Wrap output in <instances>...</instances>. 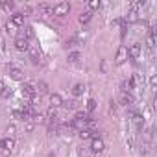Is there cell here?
I'll return each mask as SVG.
<instances>
[{"label":"cell","instance_id":"obj_1","mask_svg":"<svg viewBox=\"0 0 157 157\" xmlns=\"http://www.w3.org/2000/svg\"><path fill=\"white\" fill-rule=\"evenodd\" d=\"M68 11H70V4L68 2H59L57 6H54V15H57V17H65Z\"/></svg>","mask_w":157,"mask_h":157},{"label":"cell","instance_id":"obj_2","mask_svg":"<svg viewBox=\"0 0 157 157\" xmlns=\"http://www.w3.org/2000/svg\"><path fill=\"white\" fill-rule=\"evenodd\" d=\"M104 140L100 139V137H96V139H93L91 140V150L94 151V153H100V151H104Z\"/></svg>","mask_w":157,"mask_h":157},{"label":"cell","instance_id":"obj_3","mask_svg":"<svg viewBox=\"0 0 157 157\" xmlns=\"http://www.w3.org/2000/svg\"><path fill=\"white\" fill-rule=\"evenodd\" d=\"M126 59H128V48H126V46H120V48L117 50V59H115V61H117V65H122Z\"/></svg>","mask_w":157,"mask_h":157},{"label":"cell","instance_id":"obj_4","mask_svg":"<svg viewBox=\"0 0 157 157\" xmlns=\"http://www.w3.org/2000/svg\"><path fill=\"white\" fill-rule=\"evenodd\" d=\"M0 148H4V151H8V153H10V151L15 148V140H13V139H10V137H8V139H2V140H0Z\"/></svg>","mask_w":157,"mask_h":157},{"label":"cell","instance_id":"obj_5","mask_svg":"<svg viewBox=\"0 0 157 157\" xmlns=\"http://www.w3.org/2000/svg\"><path fill=\"white\" fill-rule=\"evenodd\" d=\"M15 48H17V50H21V52H26V50L30 48V44H28V41H26V39L17 37V39H15Z\"/></svg>","mask_w":157,"mask_h":157},{"label":"cell","instance_id":"obj_6","mask_svg":"<svg viewBox=\"0 0 157 157\" xmlns=\"http://www.w3.org/2000/svg\"><path fill=\"white\" fill-rule=\"evenodd\" d=\"M28 54H30V59H32L33 63H39V59H41V52H39L37 46H30V48H28Z\"/></svg>","mask_w":157,"mask_h":157},{"label":"cell","instance_id":"obj_7","mask_svg":"<svg viewBox=\"0 0 157 157\" xmlns=\"http://www.w3.org/2000/svg\"><path fill=\"white\" fill-rule=\"evenodd\" d=\"M120 104L126 105V107H131V105L135 104V100H133V96H131L129 93H122V96H120Z\"/></svg>","mask_w":157,"mask_h":157},{"label":"cell","instance_id":"obj_8","mask_svg":"<svg viewBox=\"0 0 157 157\" xmlns=\"http://www.w3.org/2000/svg\"><path fill=\"white\" fill-rule=\"evenodd\" d=\"M128 56H129V57H133V59H137V57L140 56V44H139V43L131 44V46H129V50H128Z\"/></svg>","mask_w":157,"mask_h":157},{"label":"cell","instance_id":"obj_9","mask_svg":"<svg viewBox=\"0 0 157 157\" xmlns=\"http://www.w3.org/2000/svg\"><path fill=\"white\" fill-rule=\"evenodd\" d=\"M22 91H24V94H30V96H35V94H37L35 83H32V82H26L24 87H22Z\"/></svg>","mask_w":157,"mask_h":157},{"label":"cell","instance_id":"obj_10","mask_svg":"<svg viewBox=\"0 0 157 157\" xmlns=\"http://www.w3.org/2000/svg\"><path fill=\"white\" fill-rule=\"evenodd\" d=\"M10 76L13 78V80H22V70L21 68H17V67H10Z\"/></svg>","mask_w":157,"mask_h":157},{"label":"cell","instance_id":"obj_11","mask_svg":"<svg viewBox=\"0 0 157 157\" xmlns=\"http://www.w3.org/2000/svg\"><path fill=\"white\" fill-rule=\"evenodd\" d=\"M11 22H13L15 26H22V24H24V15H22V13H15V15L11 17Z\"/></svg>","mask_w":157,"mask_h":157},{"label":"cell","instance_id":"obj_12","mask_svg":"<svg viewBox=\"0 0 157 157\" xmlns=\"http://www.w3.org/2000/svg\"><path fill=\"white\" fill-rule=\"evenodd\" d=\"M33 35H35L33 28H32V26H26V28H24V32H22V35H19V37H22V39H26V41H28V39H32Z\"/></svg>","mask_w":157,"mask_h":157},{"label":"cell","instance_id":"obj_13","mask_svg":"<svg viewBox=\"0 0 157 157\" xmlns=\"http://www.w3.org/2000/svg\"><path fill=\"white\" fill-rule=\"evenodd\" d=\"M50 104H52V107H59V105H63V98L59 94H52L50 96Z\"/></svg>","mask_w":157,"mask_h":157},{"label":"cell","instance_id":"obj_14","mask_svg":"<svg viewBox=\"0 0 157 157\" xmlns=\"http://www.w3.org/2000/svg\"><path fill=\"white\" fill-rule=\"evenodd\" d=\"M144 4H146L144 0H137V2H131V4H129V10H131V13H137V11H139V10L144 6Z\"/></svg>","mask_w":157,"mask_h":157},{"label":"cell","instance_id":"obj_15","mask_svg":"<svg viewBox=\"0 0 157 157\" xmlns=\"http://www.w3.org/2000/svg\"><path fill=\"white\" fill-rule=\"evenodd\" d=\"M83 91H85V85H82V83H76V85L72 87V94H74V96H82Z\"/></svg>","mask_w":157,"mask_h":157},{"label":"cell","instance_id":"obj_16","mask_svg":"<svg viewBox=\"0 0 157 157\" xmlns=\"http://www.w3.org/2000/svg\"><path fill=\"white\" fill-rule=\"evenodd\" d=\"M39 11H41L43 15H54V8L48 6V4H41V6H39Z\"/></svg>","mask_w":157,"mask_h":157},{"label":"cell","instance_id":"obj_17","mask_svg":"<svg viewBox=\"0 0 157 157\" xmlns=\"http://www.w3.org/2000/svg\"><path fill=\"white\" fill-rule=\"evenodd\" d=\"M133 124H135V126H137L139 129H142V126H144V117H142V115H137V113H135V115H133Z\"/></svg>","mask_w":157,"mask_h":157},{"label":"cell","instance_id":"obj_18","mask_svg":"<svg viewBox=\"0 0 157 157\" xmlns=\"http://www.w3.org/2000/svg\"><path fill=\"white\" fill-rule=\"evenodd\" d=\"M91 17H93V15H91V11H83L78 21H80V24H87V22L91 21Z\"/></svg>","mask_w":157,"mask_h":157},{"label":"cell","instance_id":"obj_19","mask_svg":"<svg viewBox=\"0 0 157 157\" xmlns=\"http://www.w3.org/2000/svg\"><path fill=\"white\" fill-rule=\"evenodd\" d=\"M80 59H82V54L80 52H70L68 54V63H78Z\"/></svg>","mask_w":157,"mask_h":157},{"label":"cell","instance_id":"obj_20","mask_svg":"<svg viewBox=\"0 0 157 157\" xmlns=\"http://www.w3.org/2000/svg\"><path fill=\"white\" fill-rule=\"evenodd\" d=\"M133 87H135V80H129V82H124V83H122V91H124V93H129Z\"/></svg>","mask_w":157,"mask_h":157},{"label":"cell","instance_id":"obj_21","mask_svg":"<svg viewBox=\"0 0 157 157\" xmlns=\"http://www.w3.org/2000/svg\"><path fill=\"white\" fill-rule=\"evenodd\" d=\"M74 120H85V122H87V120H91V118H89V115H87L85 111H78L76 117H74Z\"/></svg>","mask_w":157,"mask_h":157},{"label":"cell","instance_id":"obj_22","mask_svg":"<svg viewBox=\"0 0 157 157\" xmlns=\"http://www.w3.org/2000/svg\"><path fill=\"white\" fill-rule=\"evenodd\" d=\"M0 6H2L4 10H13V8H15V2H13V0H2V2H0Z\"/></svg>","mask_w":157,"mask_h":157},{"label":"cell","instance_id":"obj_23","mask_svg":"<svg viewBox=\"0 0 157 157\" xmlns=\"http://www.w3.org/2000/svg\"><path fill=\"white\" fill-rule=\"evenodd\" d=\"M35 89H37V93H46L48 91V85H46V82H39L35 85Z\"/></svg>","mask_w":157,"mask_h":157},{"label":"cell","instance_id":"obj_24","mask_svg":"<svg viewBox=\"0 0 157 157\" xmlns=\"http://www.w3.org/2000/svg\"><path fill=\"white\" fill-rule=\"evenodd\" d=\"M0 94H2V98H6V100H8V98H11V96H13V91H11V89H8V87H4L2 91H0Z\"/></svg>","mask_w":157,"mask_h":157},{"label":"cell","instance_id":"obj_25","mask_svg":"<svg viewBox=\"0 0 157 157\" xmlns=\"http://www.w3.org/2000/svg\"><path fill=\"white\" fill-rule=\"evenodd\" d=\"M153 44H155V32H153V30H150V35H148V46L151 48Z\"/></svg>","mask_w":157,"mask_h":157},{"label":"cell","instance_id":"obj_26","mask_svg":"<svg viewBox=\"0 0 157 157\" xmlns=\"http://www.w3.org/2000/svg\"><path fill=\"white\" fill-rule=\"evenodd\" d=\"M13 117H15V118H19V120H28V118H26V115H24L22 111H19V109H15V111H13Z\"/></svg>","mask_w":157,"mask_h":157},{"label":"cell","instance_id":"obj_27","mask_svg":"<svg viewBox=\"0 0 157 157\" xmlns=\"http://www.w3.org/2000/svg\"><path fill=\"white\" fill-rule=\"evenodd\" d=\"M151 137H153V129H151V128H148V129L144 131V140H146V142H150V140H151Z\"/></svg>","mask_w":157,"mask_h":157},{"label":"cell","instance_id":"obj_28","mask_svg":"<svg viewBox=\"0 0 157 157\" xmlns=\"http://www.w3.org/2000/svg\"><path fill=\"white\" fill-rule=\"evenodd\" d=\"M33 120H35L37 124H44V122H46V118H44L43 115H39V113H35V115H33Z\"/></svg>","mask_w":157,"mask_h":157},{"label":"cell","instance_id":"obj_29","mask_svg":"<svg viewBox=\"0 0 157 157\" xmlns=\"http://www.w3.org/2000/svg\"><path fill=\"white\" fill-rule=\"evenodd\" d=\"M6 28H8V32H10V33H15V32H17V26H15V24H13L11 21H10V22L6 24Z\"/></svg>","mask_w":157,"mask_h":157},{"label":"cell","instance_id":"obj_30","mask_svg":"<svg viewBox=\"0 0 157 157\" xmlns=\"http://www.w3.org/2000/svg\"><path fill=\"white\" fill-rule=\"evenodd\" d=\"M94 109H96V102L91 98V100L87 102V111H94Z\"/></svg>","mask_w":157,"mask_h":157},{"label":"cell","instance_id":"obj_31","mask_svg":"<svg viewBox=\"0 0 157 157\" xmlns=\"http://www.w3.org/2000/svg\"><path fill=\"white\" fill-rule=\"evenodd\" d=\"M89 8H91V10H98V8H100V0H91V2H89Z\"/></svg>","mask_w":157,"mask_h":157},{"label":"cell","instance_id":"obj_32","mask_svg":"<svg viewBox=\"0 0 157 157\" xmlns=\"http://www.w3.org/2000/svg\"><path fill=\"white\" fill-rule=\"evenodd\" d=\"M135 21H137V13H131V11H129V15H128V19H126V24H128V22H135Z\"/></svg>","mask_w":157,"mask_h":157},{"label":"cell","instance_id":"obj_33","mask_svg":"<svg viewBox=\"0 0 157 157\" xmlns=\"http://www.w3.org/2000/svg\"><path fill=\"white\" fill-rule=\"evenodd\" d=\"M109 113H111V115L117 113V102H113V100L109 102Z\"/></svg>","mask_w":157,"mask_h":157},{"label":"cell","instance_id":"obj_34","mask_svg":"<svg viewBox=\"0 0 157 157\" xmlns=\"http://www.w3.org/2000/svg\"><path fill=\"white\" fill-rule=\"evenodd\" d=\"M15 131H17V128H15L13 124H10V126L6 128V133H8V135H15Z\"/></svg>","mask_w":157,"mask_h":157},{"label":"cell","instance_id":"obj_35","mask_svg":"<svg viewBox=\"0 0 157 157\" xmlns=\"http://www.w3.org/2000/svg\"><path fill=\"white\" fill-rule=\"evenodd\" d=\"M63 105H65L67 109H74V107H76V102H74V100H70V102H63Z\"/></svg>","mask_w":157,"mask_h":157},{"label":"cell","instance_id":"obj_36","mask_svg":"<svg viewBox=\"0 0 157 157\" xmlns=\"http://www.w3.org/2000/svg\"><path fill=\"white\" fill-rule=\"evenodd\" d=\"M33 128H35V124L33 122H26V131L30 133V131H33Z\"/></svg>","mask_w":157,"mask_h":157},{"label":"cell","instance_id":"obj_37","mask_svg":"<svg viewBox=\"0 0 157 157\" xmlns=\"http://www.w3.org/2000/svg\"><path fill=\"white\" fill-rule=\"evenodd\" d=\"M150 85H151V87L157 85V76H151V78H150Z\"/></svg>","mask_w":157,"mask_h":157},{"label":"cell","instance_id":"obj_38","mask_svg":"<svg viewBox=\"0 0 157 157\" xmlns=\"http://www.w3.org/2000/svg\"><path fill=\"white\" fill-rule=\"evenodd\" d=\"M24 13H32V8H30V6H24V8H22V15H24Z\"/></svg>","mask_w":157,"mask_h":157},{"label":"cell","instance_id":"obj_39","mask_svg":"<svg viewBox=\"0 0 157 157\" xmlns=\"http://www.w3.org/2000/svg\"><path fill=\"white\" fill-rule=\"evenodd\" d=\"M0 50H2V52L6 50V46H4V39H2V37H0Z\"/></svg>","mask_w":157,"mask_h":157},{"label":"cell","instance_id":"obj_40","mask_svg":"<svg viewBox=\"0 0 157 157\" xmlns=\"http://www.w3.org/2000/svg\"><path fill=\"white\" fill-rule=\"evenodd\" d=\"M2 89H4V83H2V82H0V91H2Z\"/></svg>","mask_w":157,"mask_h":157},{"label":"cell","instance_id":"obj_41","mask_svg":"<svg viewBox=\"0 0 157 157\" xmlns=\"http://www.w3.org/2000/svg\"><path fill=\"white\" fill-rule=\"evenodd\" d=\"M48 157H56V155H54V153H50V155H48Z\"/></svg>","mask_w":157,"mask_h":157}]
</instances>
